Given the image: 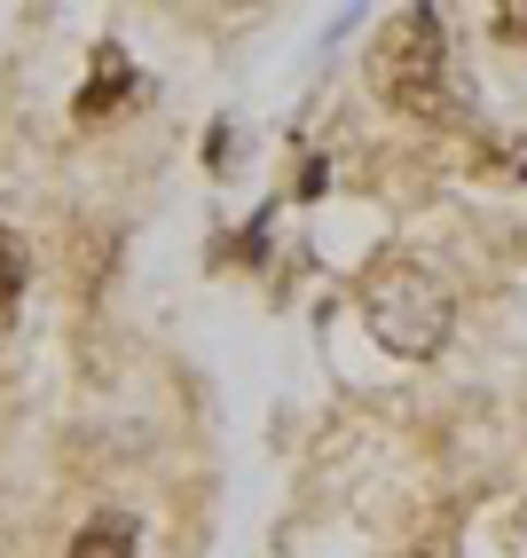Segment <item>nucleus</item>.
Returning a JSON list of instances; mask_svg holds the SVG:
<instances>
[{
  "mask_svg": "<svg viewBox=\"0 0 527 558\" xmlns=\"http://www.w3.org/2000/svg\"><path fill=\"white\" fill-rule=\"evenodd\" d=\"M362 323L386 354L426 362V354H441L448 323H457V300H448V283L433 268H418V259H386V268L362 276Z\"/></svg>",
  "mask_w": 527,
  "mask_h": 558,
  "instance_id": "1",
  "label": "nucleus"
},
{
  "mask_svg": "<svg viewBox=\"0 0 527 558\" xmlns=\"http://www.w3.org/2000/svg\"><path fill=\"white\" fill-rule=\"evenodd\" d=\"M370 87L394 110L418 119H448V40H441V9H402L379 48H370Z\"/></svg>",
  "mask_w": 527,
  "mask_h": 558,
  "instance_id": "2",
  "label": "nucleus"
},
{
  "mask_svg": "<svg viewBox=\"0 0 527 558\" xmlns=\"http://www.w3.org/2000/svg\"><path fill=\"white\" fill-rule=\"evenodd\" d=\"M134 95H142V80H134L127 48L103 40V48H95V71H87V87H80V119H87V126H95V119H119Z\"/></svg>",
  "mask_w": 527,
  "mask_h": 558,
  "instance_id": "3",
  "label": "nucleus"
},
{
  "mask_svg": "<svg viewBox=\"0 0 527 558\" xmlns=\"http://www.w3.org/2000/svg\"><path fill=\"white\" fill-rule=\"evenodd\" d=\"M71 558H134V519L127 511H95L80 535H71Z\"/></svg>",
  "mask_w": 527,
  "mask_h": 558,
  "instance_id": "4",
  "label": "nucleus"
},
{
  "mask_svg": "<svg viewBox=\"0 0 527 558\" xmlns=\"http://www.w3.org/2000/svg\"><path fill=\"white\" fill-rule=\"evenodd\" d=\"M16 291H24V259H16V244L0 236V315L16 307Z\"/></svg>",
  "mask_w": 527,
  "mask_h": 558,
  "instance_id": "5",
  "label": "nucleus"
},
{
  "mask_svg": "<svg viewBox=\"0 0 527 558\" xmlns=\"http://www.w3.org/2000/svg\"><path fill=\"white\" fill-rule=\"evenodd\" d=\"M488 24H496V32H504V40H527V9H496V16H488Z\"/></svg>",
  "mask_w": 527,
  "mask_h": 558,
  "instance_id": "6",
  "label": "nucleus"
}]
</instances>
